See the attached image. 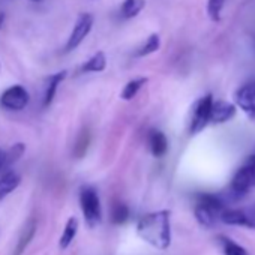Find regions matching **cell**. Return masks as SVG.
<instances>
[{"mask_svg": "<svg viewBox=\"0 0 255 255\" xmlns=\"http://www.w3.org/2000/svg\"><path fill=\"white\" fill-rule=\"evenodd\" d=\"M77 231H78V219H77L75 216H71V218L68 219L66 225H65V230H63L62 236H60L59 246H60L62 249H66V248L72 243V240L75 239Z\"/></svg>", "mask_w": 255, "mask_h": 255, "instance_id": "e0dca14e", "label": "cell"}, {"mask_svg": "<svg viewBox=\"0 0 255 255\" xmlns=\"http://www.w3.org/2000/svg\"><path fill=\"white\" fill-rule=\"evenodd\" d=\"M218 243H219L224 255H249V252L242 245H239L237 242L231 240L230 237L219 236L218 237Z\"/></svg>", "mask_w": 255, "mask_h": 255, "instance_id": "ac0fdd59", "label": "cell"}, {"mask_svg": "<svg viewBox=\"0 0 255 255\" xmlns=\"http://www.w3.org/2000/svg\"><path fill=\"white\" fill-rule=\"evenodd\" d=\"M236 114V107L227 101H213L210 111V123H225Z\"/></svg>", "mask_w": 255, "mask_h": 255, "instance_id": "30bf717a", "label": "cell"}, {"mask_svg": "<svg viewBox=\"0 0 255 255\" xmlns=\"http://www.w3.org/2000/svg\"><path fill=\"white\" fill-rule=\"evenodd\" d=\"M128 218H129V207L122 201L114 203L111 207V222L116 225H122L128 221Z\"/></svg>", "mask_w": 255, "mask_h": 255, "instance_id": "7402d4cb", "label": "cell"}, {"mask_svg": "<svg viewBox=\"0 0 255 255\" xmlns=\"http://www.w3.org/2000/svg\"><path fill=\"white\" fill-rule=\"evenodd\" d=\"M5 18H6L5 12H0V29H2V26H3V23H5Z\"/></svg>", "mask_w": 255, "mask_h": 255, "instance_id": "d4e9b609", "label": "cell"}, {"mask_svg": "<svg viewBox=\"0 0 255 255\" xmlns=\"http://www.w3.org/2000/svg\"><path fill=\"white\" fill-rule=\"evenodd\" d=\"M252 189H255V153L251 155L233 176L230 194L233 198H240Z\"/></svg>", "mask_w": 255, "mask_h": 255, "instance_id": "3957f363", "label": "cell"}, {"mask_svg": "<svg viewBox=\"0 0 255 255\" xmlns=\"http://www.w3.org/2000/svg\"><path fill=\"white\" fill-rule=\"evenodd\" d=\"M107 68V57L104 51H98L95 53L87 62H84V65L81 66V72L83 74H89V72H102Z\"/></svg>", "mask_w": 255, "mask_h": 255, "instance_id": "9a60e30c", "label": "cell"}, {"mask_svg": "<svg viewBox=\"0 0 255 255\" xmlns=\"http://www.w3.org/2000/svg\"><path fill=\"white\" fill-rule=\"evenodd\" d=\"M212 104H213V96L206 95L200 98L194 107L192 119H191V126H189V134L195 135L201 132L204 128L210 123V111H212Z\"/></svg>", "mask_w": 255, "mask_h": 255, "instance_id": "8992f818", "label": "cell"}, {"mask_svg": "<svg viewBox=\"0 0 255 255\" xmlns=\"http://www.w3.org/2000/svg\"><path fill=\"white\" fill-rule=\"evenodd\" d=\"M149 147L155 158H162L168 152V140L162 131H150L149 134Z\"/></svg>", "mask_w": 255, "mask_h": 255, "instance_id": "7c38bea8", "label": "cell"}, {"mask_svg": "<svg viewBox=\"0 0 255 255\" xmlns=\"http://www.w3.org/2000/svg\"><path fill=\"white\" fill-rule=\"evenodd\" d=\"M68 75V71H60V72H56L53 74L48 80H47V89H45V95H44V108L50 107V104L53 102L54 96H56V92H57V87L59 84L66 78Z\"/></svg>", "mask_w": 255, "mask_h": 255, "instance_id": "4fadbf2b", "label": "cell"}, {"mask_svg": "<svg viewBox=\"0 0 255 255\" xmlns=\"http://www.w3.org/2000/svg\"><path fill=\"white\" fill-rule=\"evenodd\" d=\"M147 83V78L146 77H138V78H134L131 81H128V84L123 87L122 93H120V98L123 101H131L137 96V93L141 90V87Z\"/></svg>", "mask_w": 255, "mask_h": 255, "instance_id": "d6986e66", "label": "cell"}, {"mask_svg": "<svg viewBox=\"0 0 255 255\" xmlns=\"http://www.w3.org/2000/svg\"><path fill=\"white\" fill-rule=\"evenodd\" d=\"M30 2H41V0H30Z\"/></svg>", "mask_w": 255, "mask_h": 255, "instance_id": "484cf974", "label": "cell"}, {"mask_svg": "<svg viewBox=\"0 0 255 255\" xmlns=\"http://www.w3.org/2000/svg\"><path fill=\"white\" fill-rule=\"evenodd\" d=\"M146 6V0H125L120 6V15L125 20L137 17Z\"/></svg>", "mask_w": 255, "mask_h": 255, "instance_id": "2e32d148", "label": "cell"}, {"mask_svg": "<svg viewBox=\"0 0 255 255\" xmlns=\"http://www.w3.org/2000/svg\"><path fill=\"white\" fill-rule=\"evenodd\" d=\"M80 206L86 219V224L93 228L99 225L102 212H101V201L99 195L92 186H83L80 191Z\"/></svg>", "mask_w": 255, "mask_h": 255, "instance_id": "277c9868", "label": "cell"}, {"mask_svg": "<svg viewBox=\"0 0 255 255\" xmlns=\"http://www.w3.org/2000/svg\"><path fill=\"white\" fill-rule=\"evenodd\" d=\"M29 99H30V95L26 90V87L15 84V86L8 87L2 93V96H0V105L8 111H21L29 104Z\"/></svg>", "mask_w": 255, "mask_h": 255, "instance_id": "ba28073f", "label": "cell"}, {"mask_svg": "<svg viewBox=\"0 0 255 255\" xmlns=\"http://www.w3.org/2000/svg\"><path fill=\"white\" fill-rule=\"evenodd\" d=\"M93 21H95V18H93V15L89 14V12H83V14L78 15V18H77V21H75V24H74V29H72V32H71V35H69V38H68V41H66L65 53L74 51V50L86 39V36L90 33V30H92V27H93Z\"/></svg>", "mask_w": 255, "mask_h": 255, "instance_id": "52a82bcc", "label": "cell"}, {"mask_svg": "<svg viewBox=\"0 0 255 255\" xmlns=\"http://www.w3.org/2000/svg\"><path fill=\"white\" fill-rule=\"evenodd\" d=\"M227 207L225 201L219 197V195H213V194H200L195 203V218L197 221L206 227V228H212L215 227L221 218L222 210Z\"/></svg>", "mask_w": 255, "mask_h": 255, "instance_id": "7a4b0ae2", "label": "cell"}, {"mask_svg": "<svg viewBox=\"0 0 255 255\" xmlns=\"http://www.w3.org/2000/svg\"><path fill=\"white\" fill-rule=\"evenodd\" d=\"M236 104L255 123V81H249L237 90Z\"/></svg>", "mask_w": 255, "mask_h": 255, "instance_id": "9c48e42d", "label": "cell"}, {"mask_svg": "<svg viewBox=\"0 0 255 255\" xmlns=\"http://www.w3.org/2000/svg\"><path fill=\"white\" fill-rule=\"evenodd\" d=\"M221 222L234 227H245L255 230V204L242 209H230L225 207L219 218Z\"/></svg>", "mask_w": 255, "mask_h": 255, "instance_id": "5b68a950", "label": "cell"}, {"mask_svg": "<svg viewBox=\"0 0 255 255\" xmlns=\"http://www.w3.org/2000/svg\"><path fill=\"white\" fill-rule=\"evenodd\" d=\"M5 170V150L0 147V171Z\"/></svg>", "mask_w": 255, "mask_h": 255, "instance_id": "cb8c5ba5", "label": "cell"}, {"mask_svg": "<svg viewBox=\"0 0 255 255\" xmlns=\"http://www.w3.org/2000/svg\"><path fill=\"white\" fill-rule=\"evenodd\" d=\"M137 231L143 240L156 249H167L171 243L170 212L159 210L143 216L138 222Z\"/></svg>", "mask_w": 255, "mask_h": 255, "instance_id": "6da1fadb", "label": "cell"}, {"mask_svg": "<svg viewBox=\"0 0 255 255\" xmlns=\"http://www.w3.org/2000/svg\"><path fill=\"white\" fill-rule=\"evenodd\" d=\"M225 0H209L207 2V14L213 21L221 20V12L224 9Z\"/></svg>", "mask_w": 255, "mask_h": 255, "instance_id": "603a6c76", "label": "cell"}, {"mask_svg": "<svg viewBox=\"0 0 255 255\" xmlns=\"http://www.w3.org/2000/svg\"><path fill=\"white\" fill-rule=\"evenodd\" d=\"M24 152H26V146L23 143H17L11 146L8 150H5V170L3 171L9 170L24 155Z\"/></svg>", "mask_w": 255, "mask_h": 255, "instance_id": "44dd1931", "label": "cell"}, {"mask_svg": "<svg viewBox=\"0 0 255 255\" xmlns=\"http://www.w3.org/2000/svg\"><path fill=\"white\" fill-rule=\"evenodd\" d=\"M21 183V177L14 170H6L0 176V201H2L6 195H9L12 191L18 188Z\"/></svg>", "mask_w": 255, "mask_h": 255, "instance_id": "8fae6325", "label": "cell"}, {"mask_svg": "<svg viewBox=\"0 0 255 255\" xmlns=\"http://www.w3.org/2000/svg\"><path fill=\"white\" fill-rule=\"evenodd\" d=\"M159 47H161V38H159V35L158 33H152L146 39V42L137 50L135 56L137 57H144V56L153 54V53H156L159 50Z\"/></svg>", "mask_w": 255, "mask_h": 255, "instance_id": "ffe728a7", "label": "cell"}, {"mask_svg": "<svg viewBox=\"0 0 255 255\" xmlns=\"http://www.w3.org/2000/svg\"><path fill=\"white\" fill-rule=\"evenodd\" d=\"M36 233V221L35 219H30L26 225H24V230L20 236V240L12 252V255H23V252L26 251V248L29 246V243L32 242L33 236Z\"/></svg>", "mask_w": 255, "mask_h": 255, "instance_id": "5bb4252c", "label": "cell"}]
</instances>
